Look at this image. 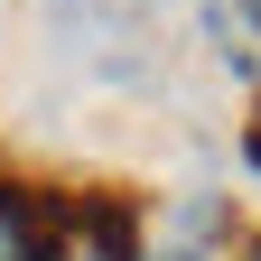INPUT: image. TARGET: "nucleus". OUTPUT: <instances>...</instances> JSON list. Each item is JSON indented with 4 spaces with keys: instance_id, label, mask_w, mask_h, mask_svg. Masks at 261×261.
Returning <instances> with one entry per match:
<instances>
[{
    "instance_id": "nucleus-1",
    "label": "nucleus",
    "mask_w": 261,
    "mask_h": 261,
    "mask_svg": "<svg viewBox=\"0 0 261 261\" xmlns=\"http://www.w3.org/2000/svg\"><path fill=\"white\" fill-rule=\"evenodd\" d=\"M47 261H140V215H130L121 196L56 205V252Z\"/></svg>"
},
{
    "instance_id": "nucleus-2",
    "label": "nucleus",
    "mask_w": 261,
    "mask_h": 261,
    "mask_svg": "<svg viewBox=\"0 0 261 261\" xmlns=\"http://www.w3.org/2000/svg\"><path fill=\"white\" fill-rule=\"evenodd\" d=\"M56 252V205L28 177H0V261H47Z\"/></svg>"
},
{
    "instance_id": "nucleus-3",
    "label": "nucleus",
    "mask_w": 261,
    "mask_h": 261,
    "mask_svg": "<svg viewBox=\"0 0 261 261\" xmlns=\"http://www.w3.org/2000/svg\"><path fill=\"white\" fill-rule=\"evenodd\" d=\"M243 159L261 168V84H252V121H243Z\"/></svg>"
},
{
    "instance_id": "nucleus-4",
    "label": "nucleus",
    "mask_w": 261,
    "mask_h": 261,
    "mask_svg": "<svg viewBox=\"0 0 261 261\" xmlns=\"http://www.w3.org/2000/svg\"><path fill=\"white\" fill-rule=\"evenodd\" d=\"M224 261H261V233H252V243H233V252H224Z\"/></svg>"
},
{
    "instance_id": "nucleus-5",
    "label": "nucleus",
    "mask_w": 261,
    "mask_h": 261,
    "mask_svg": "<svg viewBox=\"0 0 261 261\" xmlns=\"http://www.w3.org/2000/svg\"><path fill=\"white\" fill-rule=\"evenodd\" d=\"M140 261H177V252H168V243H140Z\"/></svg>"
}]
</instances>
